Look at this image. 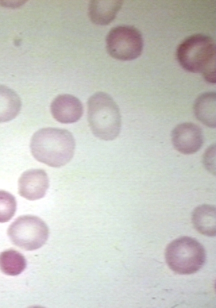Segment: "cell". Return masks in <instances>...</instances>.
Returning <instances> with one entry per match:
<instances>
[{
	"label": "cell",
	"mask_w": 216,
	"mask_h": 308,
	"mask_svg": "<svg viewBox=\"0 0 216 308\" xmlns=\"http://www.w3.org/2000/svg\"><path fill=\"white\" fill-rule=\"evenodd\" d=\"M171 140L177 151L184 155H191L201 148L204 137L200 127L186 122L175 127L171 133Z\"/></svg>",
	"instance_id": "obj_7"
},
{
	"label": "cell",
	"mask_w": 216,
	"mask_h": 308,
	"mask_svg": "<svg viewBox=\"0 0 216 308\" xmlns=\"http://www.w3.org/2000/svg\"><path fill=\"white\" fill-rule=\"evenodd\" d=\"M192 221L195 229L207 236L215 235V207L203 204L196 207L192 215Z\"/></svg>",
	"instance_id": "obj_12"
},
{
	"label": "cell",
	"mask_w": 216,
	"mask_h": 308,
	"mask_svg": "<svg viewBox=\"0 0 216 308\" xmlns=\"http://www.w3.org/2000/svg\"><path fill=\"white\" fill-rule=\"evenodd\" d=\"M165 259L174 272L187 275L195 273L204 265L206 253L204 247L197 240L182 237L170 242L166 248Z\"/></svg>",
	"instance_id": "obj_4"
},
{
	"label": "cell",
	"mask_w": 216,
	"mask_h": 308,
	"mask_svg": "<svg viewBox=\"0 0 216 308\" xmlns=\"http://www.w3.org/2000/svg\"><path fill=\"white\" fill-rule=\"evenodd\" d=\"M193 111L197 119L206 126L216 127V94L207 92L201 94L193 105Z\"/></svg>",
	"instance_id": "obj_11"
},
{
	"label": "cell",
	"mask_w": 216,
	"mask_h": 308,
	"mask_svg": "<svg viewBox=\"0 0 216 308\" xmlns=\"http://www.w3.org/2000/svg\"><path fill=\"white\" fill-rule=\"evenodd\" d=\"M75 142L68 130L55 127L39 129L32 136L30 148L38 162L52 167L65 165L72 159Z\"/></svg>",
	"instance_id": "obj_1"
},
{
	"label": "cell",
	"mask_w": 216,
	"mask_h": 308,
	"mask_svg": "<svg viewBox=\"0 0 216 308\" xmlns=\"http://www.w3.org/2000/svg\"><path fill=\"white\" fill-rule=\"evenodd\" d=\"M106 49L113 58L122 61L135 60L142 54L144 41L140 31L133 26L112 28L106 38Z\"/></svg>",
	"instance_id": "obj_6"
},
{
	"label": "cell",
	"mask_w": 216,
	"mask_h": 308,
	"mask_svg": "<svg viewBox=\"0 0 216 308\" xmlns=\"http://www.w3.org/2000/svg\"><path fill=\"white\" fill-rule=\"evenodd\" d=\"M123 4L121 0L90 1L88 5L89 18L96 25H108L115 18Z\"/></svg>",
	"instance_id": "obj_10"
},
{
	"label": "cell",
	"mask_w": 216,
	"mask_h": 308,
	"mask_svg": "<svg viewBox=\"0 0 216 308\" xmlns=\"http://www.w3.org/2000/svg\"><path fill=\"white\" fill-rule=\"evenodd\" d=\"M203 163L208 171L213 175L215 174V146H210L205 152Z\"/></svg>",
	"instance_id": "obj_16"
},
{
	"label": "cell",
	"mask_w": 216,
	"mask_h": 308,
	"mask_svg": "<svg viewBox=\"0 0 216 308\" xmlns=\"http://www.w3.org/2000/svg\"><path fill=\"white\" fill-rule=\"evenodd\" d=\"M27 261L19 252L9 249L0 253V270L9 276H17L26 268Z\"/></svg>",
	"instance_id": "obj_14"
},
{
	"label": "cell",
	"mask_w": 216,
	"mask_h": 308,
	"mask_svg": "<svg viewBox=\"0 0 216 308\" xmlns=\"http://www.w3.org/2000/svg\"><path fill=\"white\" fill-rule=\"evenodd\" d=\"M176 56L184 70L201 73L207 83H215L216 48L210 36L203 34L188 36L178 46Z\"/></svg>",
	"instance_id": "obj_2"
},
{
	"label": "cell",
	"mask_w": 216,
	"mask_h": 308,
	"mask_svg": "<svg viewBox=\"0 0 216 308\" xmlns=\"http://www.w3.org/2000/svg\"><path fill=\"white\" fill-rule=\"evenodd\" d=\"M21 107L18 95L8 87L0 85V123L7 122L15 118Z\"/></svg>",
	"instance_id": "obj_13"
},
{
	"label": "cell",
	"mask_w": 216,
	"mask_h": 308,
	"mask_svg": "<svg viewBox=\"0 0 216 308\" xmlns=\"http://www.w3.org/2000/svg\"><path fill=\"white\" fill-rule=\"evenodd\" d=\"M50 111L52 117L60 123L71 124L77 122L83 113V106L76 97L69 94L57 95L52 101Z\"/></svg>",
	"instance_id": "obj_9"
},
{
	"label": "cell",
	"mask_w": 216,
	"mask_h": 308,
	"mask_svg": "<svg viewBox=\"0 0 216 308\" xmlns=\"http://www.w3.org/2000/svg\"><path fill=\"white\" fill-rule=\"evenodd\" d=\"M8 235L15 246L31 251L43 246L49 237V228L46 223L38 217L22 216L11 223Z\"/></svg>",
	"instance_id": "obj_5"
},
{
	"label": "cell",
	"mask_w": 216,
	"mask_h": 308,
	"mask_svg": "<svg viewBox=\"0 0 216 308\" xmlns=\"http://www.w3.org/2000/svg\"><path fill=\"white\" fill-rule=\"evenodd\" d=\"M88 121L92 133L104 141L119 135L122 125L119 107L113 98L104 92L94 93L88 99Z\"/></svg>",
	"instance_id": "obj_3"
},
{
	"label": "cell",
	"mask_w": 216,
	"mask_h": 308,
	"mask_svg": "<svg viewBox=\"0 0 216 308\" xmlns=\"http://www.w3.org/2000/svg\"><path fill=\"white\" fill-rule=\"evenodd\" d=\"M16 210L15 198L11 194L0 190V223L9 221Z\"/></svg>",
	"instance_id": "obj_15"
},
{
	"label": "cell",
	"mask_w": 216,
	"mask_h": 308,
	"mask_svg": "<svg viewBox=\"0 0 216 308\" xmlns=\"http://www.w3.org/2000/svg\"><path fill=\"white\" fill-rule=\"evenodd\" d=\"M49 186L47 174L43 169H31L24 171L18 181V191L29 200L43 198Z\"/></svg>",
	"instance_id": "obj_8"
}]
</instances>
